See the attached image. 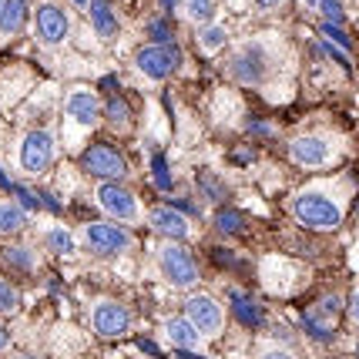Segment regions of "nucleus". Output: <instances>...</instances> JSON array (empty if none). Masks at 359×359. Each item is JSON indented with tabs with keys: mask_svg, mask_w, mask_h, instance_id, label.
<instances>
[{
	"mask_svg": "<svg viewBox=\"0 0 359 359\" xmlns=\"http://www.w3.org/2000/svg\"><path fill=\"white\" fill-rule=\"evenodd\" d=\"M108 118L114 128H125L128 118H131V111H128V101H121V97H111L108 101Z\"/></svg>",
	"mask_w": 359,
	"mask_h": 359,
	"instance_id": "393cba45",
	"label": "nucleus"
},
{
	"mask_svg": "<svg viewBox=\"0 0 359 359\" xmlns=\"http://www.w3.org/2000/svg\"><path fill=\"white\" fill-rule=\"evenodd\" d=\"M215 225H219L222 235H235L245 229V215L242 212H235V208H222L219 215H215Z\"/></svg>",
	"mask_w": 359,
	"mask_h": 359,
	"instance_id": "5701e85b",
	"label": "nucleus"
},
{
	"mask_svg": "<svg viewBox=\"0 0 359 359\" xmlns=\"http://www.w3.org/2000/svg\"><path fill=\"white\" fill-rule=\"evenodd\" d=\"M84 168L94 175V178H125L128 165L125 158L118 155L111 144H94L84 151Z\"/></svg>",
	"mask_w": 359,
	"mask_h": 359,
	"instance_id": "f8f14e48",
	"label": "nucleus"
},
{
	"mask_svg": "<svg viewBox=\"0 0 359 359\" xmlns=\"http://www.w3.org/2000/svg\"><path fill=\"white\" fill-rule=\"evenodd\" d=\"M349 319H353V323H359V292L349 299Z\"/></svg>",
	"mask_w": 359,
	"mask_h": 359,
	"instance_id": "2f4dec72",
	"label": "nucleus"
},
{
	"mask_svg": "<svg viewBox=\"0 0 359 359\" xmlns=\"http://www.w3.org/2000/svg\"><path fill=\"white\" fill-rule=\"evenodd\" d=\"M67 118H71L78 128L91 131V128L101 121V101H97V94L88 91V88L71 91L67 94Z\"/></svg>",
	"mask_w": 359,
	"mask_h": 359,
	"instance_id": "ddd939ff",
	"label": "nucleus"
},
{
	"mask_svg": "<svg viewBox=\"0 0 359 359\" xmlns=\"http://www.w3.org/2000/svg\"><path fill=\"white\" fill-rule=\"evenodd\" d=\"M259 359H292L289 353H282V349H272V353H262Z\"/></svg>",
	"mask_w": 359,
	"mask_h": 359,
	"instance_id": "72a5a7b5",
	"label": "nucleus"
},
{
	"mask_svg": "<svg viewBox=\"0 0 359 359\" xmlns=\"http://www.w3.org/2000/svg\"><path fill=\"white\" fill-rule=\"evenodd\" d=\"M158 266H161V276L178 289H191L198 282V266H195L191 252L182 249L178 242H165L158 249Z\"/></svg>",
	"mask_w": 359,
	"mask_h": 359,
	"instance_id": "39448f33",
	"label": "nucleus"
},
{
	"mask_svg": "<svg viewBox=\"0 0 359 359\" xmlns=\"http://www.w3.org/2000/svg\"><path fill=\"white\" fill-rule=\"evenodd\" d=\"M255 4H259V11H276L282 0H255Z\"/></svg>",
	"mask_w": 359,
	"mask_h": 359,
	"instance_id": "473e14b6",
	"label": "nucleus"
},
{
	"mask_svg": "<svg viewBox=\"0 0 359 359\" xmlns=\"http://www.w3.org/2000/svg\"><path fill=\"white\" fill-rule=\"evenodd\" d=\"M185 319L198 329V336L205 339H215L222 329H225V313L212 296H191L185 302Z\"/></svg>",
	"mask_w": 359,
	"mask_h": 359,
	"instance_id": "0eeeda50",
	"label": "nucleus"
},
{
	"mask_svg": "<svg viewBox=\"0 0 359 359\" xmlns=\"http://www.w3.org/2000/svg\"><path fill=\"white\" fill-rule=\"evenodd\" d=\"M151 168H155V175H158V188H161V191H172V178H168V168H165V158L155 155L151 158Z\"/></svg>",
	"mask_w": 359,
	"mask_h": 359,
	"instance_id": "c85d7f7f",
	"label": "nucleus"
},
{
	"mask_svg": "<svg viewBox=\"0 0 359 359\" xmlns=\"http://www.w3.org/2000/svg\"><path fill=\"white\" fill-rule=\"evenodd\" d=\"M306 4H313V7H316V4H319V0H306Z\"/></svg>",
	"mask_w": 359,
	"mask_h": 359,
	"instance_id": "ea45409f",
	"label": "nucleus"
},
{
	"mask_svg": "<svg viewBox=\"0 0 359 359\" xmlns=\"http://www.w3.org/2000/svg\"><path fill=\"white\" fill-rule=\"evenodd\" d=\"M269 71H272V50L262 41H242L229 57V74L238 84L255 88V84H262L269 78Z\"/></svg>",
	"mask_w": 359,
	"mask_h": 359,
	"instance_id": "f03ea898",
	"label": "nucleus"
},
{
	"mask_svg": "<svg viewBox=\"0 0 359 359\" xmlns=\"http://www.w3.org/2000/svg\"><path fill=\"white\" fill-rule=\"evenodd\" d=\"M182 64H185V54H182L178 44H148L135 54V67L151 81L172 78Z\"/></svg>",
	"mask_w": 359,
	"mask_h": 359,
	"instance_id": "7ed1b4c3",
	"label": "nucleus"
},
{
	"mask_svg": "<svg viewBox=\"0 0 359 359\" xmlns=\"http://www.w3.org/2000/svg\"><path fill=\"white\" fill-rule=\"evenodd\" d=\"M11 359H41V356H31V353H17V356H11Z\"/></svg>",
	"mask_w": 359,
	"mask_h": 359,
	"instance_id": "e433bc0d",
	"label": "nucleus"
},
{
	"mask_svg": "<svg viewBox=\"0 0 359 359\" xmlns=\"http://www.w3.org/2000/svg\"><path fill=\"white\" fill-rule=\"evenodd\" d=\"M47 249H54L57 255L64 252H74V235L61 229V225H54V229H47Z\"/></svg>",
	"mask_w": 359,
	"mask_h": 359,
	"instance_id": "b1692460",
	"label": "nucleus"
},
{
	"mask_svg": "<svg viewBox=\"0 0 359 359\" xmlns=\"http://www.w3.org/2000/svg\"><path fill=\"white\" fill-rule=\"evenodd\" d=\"M4 4H7V0H0V11H4Z\"/></svg>",
	"mask_w": 359,
	"mask_h": 359,
	"instance_id": "a19ab883",
	"label": "nucleus"
},
{
	"mask_svg": "<svg viewBox=\"0 0 359 359\" xmlns=\"http://www.w3.org/2000/svg\"><path fill=\"white\" fill-rule=\"evenodd\" d=\"M165 336H168V343L178 346V353H182V349H195V346H198V339H202V336H198V329L191 326L185 316L168 319V323H165Z\"/></svg>",
	"mask_w": 359,
	"mask_h": 359,
	"instance_id": "f3484780",
	"label": "nucleus"
},
{
	"mask_svg": "<svg viewBox=\"0 0 359 359\" xmlns=\"http://www.w3.org/2000/svg\"><path fill=\"white\" fill-rule=\"evenodd\" d=\"M54 165V138L50 131H31L20 141V168L27 175H41Z\"/></svg>",
	"mask_w": 359,
	"mask_h": 359,
	"instance_id": "6e6552de",
	"label": "nucleus"
},
{
	"mask_svg": "<svg viewBox=\"0 0 359 359\" xmlns=\"http://www.w3.org/2000/svg\"><path fill=\"white\" fill-rule=\"evenodd\" d=\"M11 346V336H7V329H4V323H0V353Z\"/></svg>",
	"mask_w": 359,
	"mask_h": 359,
	"instance_id": "f704fd0d",
	"label": "nucleus"
},
{
	"mask_svg": "<svg viewBox=\"0 0 359 359\" xmlns=\"http://www.w3.org/2000/svg\"><path fill=\"white\" fill-rule=\"evenodd\" d=\"M17 198H20V208H37V198H34L31 191H24V188H14Z\"/></svg>",
	"mask_w": 359,
	"mask_h": 359,
	"instance_id": "7c9ffc66",
	"label": "nucleus"
},
{
	"mask_svg": "<svg viewBox=\"0 0 359 359\" xmlns=\"http://www.w3.org/2000/svg\"><path fill=\"white\" fill-rule=\"evenodd\" d=\"M229 4H232V7H242V4H245V0H229Z\"/></svg>",
	"mask_w": 359,
	"mask_h": 359,
	"instance_id": "58836bf2",
	"label": "nucleus"
},
{
	"mask_svg": "<svg viewBox=\"0 0 359 359\" xmlns=\"http://www.w3.org/2000/svg\"><path fill=\"white\" fill-rule=\"evenodd\" d=\"M225 41H229V31H225L222 24H215V20L198 27V47H202V54H215V50H222Z\"/></svg>",
	"mask_w": 359,
	"mask_h": 359,
	"instance_id": "6ab92c4d",
	"label": "nucleus"
},
{
	"mask_svg": "<svg viewBox=\"0 0 359 359\" xmlns=\"http://www.w3.org/2000/svg\"><path fill=\"white\" fill-rule=\"evenodd\" d=\"M229 302H232V313L235 319L242 323V326H249V329H259L262 323H266V313H262V306L255 302V299L249 296H242V292H229Z\"/></svg>",
	"mask_w": 359,
	"mask_h": 359,
	"instance_id": "2eb2a0df",
	"label": "nucleus"
},
{
	"mask_svg": "<svg viewBox=\"0 0 359 359\" xmlns=\"http://www.w3.org/2000/svg\"><path fill=\"white\" fill-rule=\"evenodd\" d=\"M158 4H161L165 11H172V7H175V4H178V0H158Z\"/></svg>",
	"mask_w": 359,
	"mask_h": 359,
	"instance_id": "c9c22d12",
	"label": "nucleus"
},
{
	"mask_svg": "<svg viewBox=\"0 0 359 359\" xmlns=\"http://www.w3.org/2000/svg\"><path fill=\"white\" fill-rule=\"evenodd\" d=\"M91 326L97 336H125L131 329V313L114 299H97L91 306Z\"/></svg>",
	"mask_w": 359,
	"mask_h": 359,
	"instance_id": "1a4fd4ad",
	"label": "nucleus"
},
{
	"mask_svg": "<svg viewBox=\"0 0 359 359\" xmlns=\"http://www.w3.org/2000/svg\"><path fill=\"white\" fill-rule=\"evenodd\" d=\"M289 158L302 168H326L332 161V141L323 135H302L289 141Z\"/></svg>",
	"mask_w": 359,
	"mask_h": 359,
	"instance_id": "9d476101",
	"label": "nucleus"
},
{
	"mask_svg": "<svg viewBox=\"0 0 359 359\" xmlns=\"http://www.w3.org/2000/svg\"><path fill=\"white\" fill-rule=\"evenodd\" d=\"M88 14H91V27L97 37H114L118 34V17L111 11V0H91Z\"/></svg>",
	"mask_w": 359,
	"mask_h": 359,
	"instance_id": "dca6fc26",
	"label": "nucleus"
},
{
	"mask_svg": "<svg viewBox=\"0 0 359 359\" xmlns=\"http://www.w3.org/2000/svg\"><path fill=\"white\" fill-rule=\"evenodd\" d=\"M323 34L329 37V44H336L339 50H346V54H349V37L343 34V27H336V24H326V20H323Z\"/></svg>",
	"mask_w": 359,
	"mask_h": 359,
	"instance_id": "cd10ccee",
	"label": "nucleus"
},
{
	"mask_svg": "<svg viewBox=\"0 0 359 359\" xmlns=\"http://www.w3.org/2000/svg\"><path fill=\"white\" fill-rule=\"evenodd\" d=\"M94 198H97V205H101V212L111 215L114 222H128V225L141 222L138 198H135L125 185H118V182H101L97 191H94Z\"/></svg>",
	"mask_w": 359,
	"mask_h": 359,
	"instance_id": "423d86ee",
	"label": "nucleus"
},
{
	"mask_svg": "<svg viewBox=\"0 0 359 359\" xmlns=\"http://www.w3.org/2000/svg\"><path fill=\"white\" fill-rule=\"evenodd\" d=\"M319 7H323V14H326V24H336V27H339L346 20V11L339 0H319Z\"/></svg>",
	"mask_w": 359,
	"mask_h": 359,
	"instance_id": "a878e982",
	"label": "nucleus"
},
{
	"mask_svg": "<svg viewBox=\"0 0 359 359\" xmlns=\"http://www.w3.org/2000/svg\"><path fill=\"white\" fill-rule=\"evenodd\" d=\"M148 34L155 37V44H172V27H168L165 20H155V24H148Z\"/></svg>",
	"mask_w": 359,
	"mask_h": 359,
	"instance_id": "c756f323",
	"label": "nucleus"
},
{
	"mask_svg": "<svg viewBox=\"0 0 359 359\" xmlns=\"http://www.w3.org/2000/svg\"><path fill=\"white\" fill-rule=\"evenodd\" d=\"M34 31L41 37V44H61L67 31H71V20L57 4H41L34 11Z\"/></svg>",
	"mask_w": 359,
	"mask_h": 359,
	"instance_id": "9b49d317",
	"label": "nucleus"
},
{
	"mask_svg": "<svg viewBox=\"0 0 359 359\" xmlns=\"http://www.w3.org/2000/svg\"><path fill=\"white\" fill-rule=\"evenodd\" d=\"M185 17L191 24H212L215 17V0H185Z\"/></svg>",
	"mask_w": 359,
	"mask_h": 359,
	"instance_id": "412c9836",
	"label": "nucleus"
},
{
	"mask_svg": "<svg viewBox=\"0 0 359 359\" xmlns=\"http://www.w3.org/2000/svg\"><path fill=\"white\" fill-rule=\"evenodd\" d=\"M24 222H27V208H20L14 202H0V232L4 235L20 232Z\"/></svg>",
	"mask_w": 359,
	"mask_h": 359,
	"instance_id": "aec40b11",
	"label": "nucleus"
},
{
	"mask_svg": "<svg viewBox=\"0 0 359 359\" xmlns=\"http://www.w3.org/2000/svg\"><path fill=\"white\" fill-rule=\"evenodd\" d=\"M148 222H151V229H155L158 235H165V238H172V242L191 235V222H188L178 208H172V205H158Z\"/></svg>",
	"mask_w": 359,
	"mask_h": 359,
	"instance_id": "4468645a",
	"label": "nucleus"
},
{
	"mask_svg": "<svg viewBox=\"0 0 359 359\" xmlns=\"http://www.w3.org/2000/svg\"><path fill=\"white\" fill-rule=\"evenodd\" d=\"M71 4H74V7H88L91 0H71Z\"/></svg>",
	"mask_w": 359,
	"mask_h": 359,
	"instance_id": "4c0bfd02",
	"label": "nucleus"
},
{
	"mask_svg": "<svg viewBox=\"0 0 359 359\" xmlns=\"http://www.w3.org/2000/svg\"><path fill=\"white\" fill-rule=\"evenodd\" d=\"M27 24V0H7L0 11V37H11Z\"/></svg>",
	"mask_w": 359,
	"mask_h": 359,
	"instance_id": "a211bd4d",
	"label": "nucleus"
},
{
	"mask_svg": "<svg viewBox=\"0 0 359 359\" xmlns=\"http://www.w3.org/2000/svg\"><path fill=\"white\" fill-rule=\"evenodd\" d=\"M17 302H20V299H17V289L11 282L0 279V313H14Z\"/></svg>",
	"mask_w": 359,
	"mask_h": 359,
	"instance_id": "bb28decb",
	"label": "nucleus"
},
{
	"mask_svg": "<svg viewBox=\"0 0 359 359\" xmlns=\"http://www.w3.org/2000/svg\"><path fill=\"white\" fill-rule=\"evenodd\" d=\"M81 242H84V249L91 252V255H101V259H114V255L131 249V235L121 225H111V222H91V225H84Z\"/></svg>",
	"mask_w": 359,
	"mask_h": 359,
	"instance_id": "20e7f679",
	"label": "nucleus"
},
{
	"mask_svg": "<svg viewBox=\"0 0 359 359\" xmlns=\"http://www.w3.org/2000/svg\"><path fill=\"white\" fill-rule=\"evenodd\" d=\"M0 259H4L11 269H17V272H31L34 269L31 249H17V245H11V249H0Z\"/></svg>",
	"mask_w": 359,
	"mask_h": 359,
	"instance_id": "4be33fe9",
	"label": "nucleus"
},
{
	"mask_svg": "<svg viewBox=\"0 0 359 359\" xmlns=\"http://www.w3.org/2000/svg\"><path fill=\"white\" fill-rule=\"evenodd\" d=\"M289 208H292V215H296V222H302L306 229H336L339 222H343V205L336 202L332 195H326V191H299L296 198L289 202Z\"/></svg>",
	"mask_w": 359,
	"mask_h": 359,
	"instance_id": "f257e3e1",
	"label": "nucleus"
}]
</instances>
